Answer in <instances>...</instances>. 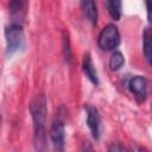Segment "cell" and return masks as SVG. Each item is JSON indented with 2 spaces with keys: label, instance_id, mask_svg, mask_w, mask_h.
<instances>
[{
  "label": "cell",
  "instance_id": "1",
  "mask_svg": "<svg viewBox=\"0 0 152 152\" xmlns=\"http://www.w3.org/2000/svg\"><path fill=\"white\" fill-rule=\"evenodd\" d=\"M30 113L33 121V141L37 152L46 151V97L37 94L30 103Z\"/></svg>",
  "mask_w": 152,
  "mask_h": 152
},
{
  "label": "cell",
  "instance_id": "2",
  "mask_svg": "<svg viewBox=\"0 0 152 152\" xmlns=\"http://www.w3.org/2000/svg\"><path fill=\"white\" fill-rule=\"evenodd\" d=\"M24 24L18 21H11L5 27L6 38V55L11 56L24 46Z\"/></svg>",
  "mask_w": 152,
  "mask_h": 152
},
{
  "label": "cell",
  "instance_id": "3",
  "mask_svg": "<svg viewBox=\"0 0 152 152\" xmlns=\"http://www.w3.org/2000/svg\"><path fill=\"white\" fill-rule=\"evenodd\" d=\"M120 44V33L114 24H107L99 34L97 45L101 50L110 51L119 46Z\"/></svg>",
  "mask_w": 152,
  "mask_h": 152
},
{
  "label": "cell",
  "instance_id": "4",
  "mask_svg": "<svg viewBox=\"0 0 152 152\" xmlns=\"http://www.w3.org/2000/svg\"><path fill=\"white\" fill-rule=\"evenodd\" d=\"M87 113V125L94 139H99L101 135V116L96 107L90 104H84Z\"/></svg>",
  "mask_w": 152,
  "mask_h": 152
},
{
  "label": "cell",
  "instance_id": "5",
  "mask_svg": "<svg viewBox=\"0 0 152 152\" xmlns=\"http://www.w3.org/2000/svg\"><path fill=\"white\" fill-rule=\"evenodd\" d=\"M50 138L57 150V152H63L64 140H65V128L64 121L61 118H56L50 128Z\"/></svg>",
  "mask_w": 152,
  "mask_h": 152
},
{
  "label": "cell",
  "instance_id": "6",
  "mask_svg": "<svg viewBox=\"0 0 152 152\" xmlns=\"http://www.w3.org/2000/svg\"><path fill=\"white\" fill-rule=\"evenodd\" d=\"M128 88L131 93L139 100V101H145L147 97V89H148V82L146 77L137 75L129 80Z\"/></svg>",
  "mask_w": 152,
  "mask_h": 152
},
{
  "label": "cell",
  "instance_id": "7",
  "mask_svg": "<svg viewBox=\"0 0 152 152\" xmlns=\"http://www.w3.org/2000/svg\"><path fill=\"white\" fill-rule=\"evenodd\" d=\"M82 69H83V72L86 74L87 78L95 86L99 84V76H97V71L93 64V61H91V57H90V53L87 52L83 57V62H82Z\"/></svg>",
  "mask_w": 152,
  "mask_h": 152
},
{
  "label": "cell",
  "instance_id": "8",
  "mask_svg": "<svg viewBox=\"0 0 152 152\" xmlns=\"http://www.w3.org/2000/svg\"><path fill=\"white\" fill-rule=\"evenodd\" d=\"M81 7L83 10V13L86 15V18L91 23V24H96L97 21V7L96 4L91 0H84L81 1Z\"/></svg>",
  "mask_w": 152,
  "mask_h": 152
},
{
  "label": "cell",
  "instance_id": "9",
  "mask_svg": "<svg viewBox=\"0 0 152 152\" xmlns=\"http://www.w3.org/2000/svg\"><path fill=\"white\" fill-rule=\"evenodd\" d=\"M107 11L113 20H119L121 17V5L122 2L119 0H107L104 2Z\"/></svg>",
  "mask_w": 152,
  "mask_h": 152
},
{
  "label": "cell",
  "instance_id": "10",
  "mask_svg": "<svg viewBox=\"0 0 152 152\" xmlns=\"http://www.w3.org/2000/svg\"><path fill=\"white\" fill-rule=\"evenodd\" d=\"M142 50H144L145 58H146L147 63L150 64L151 56H152V44H151V31L148 27H146L142 33Z\"/></svg>",
  "mask_w": 152,
  "mask_h": 152
},
{
  "label": "cell",
  "instance_id": "11",
  "mask_svg": "<svg viewBox=\"0 0 152 152\" xmlns=\"http://www.w3.org/2000/svg\"><path fill=\"white\" fill-rule=\"evenodd\" d=\"M62 50H63V56L64 59L70 63L72 59V51H71V45H70V38H69V33L66 30L62 31Z\"/></svg>",
  "mask_w": 152,
  "mask_h": 152
},
{
  "label": "cell",
  "instance_id": "12",
  "mask_svg": "<svg viewBox=\"0 0 152 152\" xmlns=\"http://www.w3.org/2000/svg\"><path fill=\"white\" fill-rule=\"evenodd\" d=\"M125 63V57L120 51H113L110 58H109V69L112 71L119 70Z\"/></svg>",
  "mask_w": 152,
  "mask_h": 152
},
{
  "label": "cell",
  "instance_id": "13",
  "mask_svg": "<svg viewBox=\"0 0 152 152\" xmlns=\"http://www.w3.org/2000/svg\"><path fill=\"white\" fill-rule=\"evenodd\" d=\"M108 152H129V151L120 142H112L108 146Z\"/></svg>",
  "mask_w": 152,
  "mask_h": 152
},
{
  "label": "cell",
  "instance_id": "14",
  "mask_svg": "<svg viewBox=\"0 0 152 152\" xmlns=\"http://www.w3.org/2000/svg\"><path fill=\"white\" fill-rule=\"evenodd\" d=\"M80 152H95L94 148H93V145L89 140H84L81 145V150Z\"/></svg>",
  "mask_w": 152,
  "mask_h": 152
},
{
  "label": "cell",
  "instance_id": "15",
  "mask_svg": "<svg viewBox=\"0 0 152 152\" xmlns=\"http://www.w3.org/2000/svg\"><path fill=\"white\" fill-rule=\"evenodd\" d=\"M138 152H148V151H147L146 147H144V146H139V147H138Z\"/></svg>",
  "mask_w": 152,
  "mask_h": 152
},
{
  "label": "cell",
  "instance_id": "16",
  "mask_svg": "<svg viewBox=\"0 0 152 152\" xmlns=\"http://www.w3.org/2000/svg\"><path fill=\"white\" fill-rule=\"evenodd\" d=\"M1 121H2V118H1V114H0V126H1Z\"/></svg>",
  "mask_w": 152,
  "mask_h": 152
}]
</instances>
